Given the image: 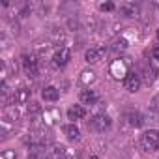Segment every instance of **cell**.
Instances as JSON below:
<instances>
[{"label": "cell", "instance_id": "14", "mask_svg": "<svg viewBox=\"0 0 159 159\" xmlns=\"http://www.w3.org/2000/svg\"><path fill=\"white\" fill-rule=\"evenodd\" d=\"M64 133H66V137L69 140H79V137H81V131H79V127L75 124H67L64 127Z\"/></svg>", "mask_w": 159, "mask_h": 159}, {"label": "cell", "instance_id": "23", "mask_svg": "<svg viewBox=\"0 0 159 159\" xmlns=\"http://www.w3.org/2000/svg\"><path fill=\"white\" fill-rule=\"evenodd\" d=\"M157 41H159V30H157Z\"/></svg>", "mask_w": 159, "mask_h": 159}, {"label": "cell", "instance_id": "5", "mask_svg": "<svg viewBox=\"0 0 159 159\" xmlns=\"http://www.w3.org/2000/svg\"><path fill=\"white\" fill-rule=\"evenodd\" d=\"M21 64L25 67V71L28 73V77H36L38 75V60L34 54H23L21 56Z\"/></svg>", "mask_w": 159, "mask_h": 159}, {"label": "cell", "instance_id": "12", "mask_svg": "<svg viewBox=\"0 0 159 159\" xmlns=\"http://www.w3.org/2000/svg\"><path fill=\"white\" fill-rule=\"evenodd\" d=\"M125 120H127V124H129V125H133V127H140V125L144 124L142 114H140V112H137V111L127 112V114H125Z\"/></svg>", "mask_w": 159, "mask_h": 159}, {"label": "cell", "instance_id": "7", "mask_svg": "<svg viewBox=\"0 0 159 159\" xmlns=\"http://www.w3.org/2000/svg\"><path fill=\"white\" fill-rule=\"evenodd\" d=\"M105 54H107V47H105V45H99V47H92V49H88L84 58H86V62L94 64V62H99Z\"/></svg>", "mask_w": 159, "mask_h": 159}, {"label": "cell", "instance_id": "13", "mask_svg": "<svg viewBox=\"0 0 159 159\" xmlns=\"http://www.w3.org/2000/svg\"><path fill=\"white\" fill-rule=\"evenodd\" d=\"M81 101H83L84 105H94V103H98V94H96V90H90V88L83 90V92H81Z\"/></svg>", "mask_w": 159, "mask_h": 159}, {"label": "cell", "instance_id": "11", "mask_svg": "<svg viewBox=\"0 0 159 159\" xmlns=\"http://www.w3.org/2000/svg\"><path fill=\"white\" fill-rule=\"evenodd\" d=\"M139 6L137 4H131V2H127V4H122L120 6V13L124 15V17H137L139 15Z\"/></svg>", "mask_w": 159, "mask_h": 159}, {"label": "cell", "instance_id": "18", "mask_svg": "<svg viewBox=\"0 0 159 159\" xmlns=\"http://www.w3.org/2000/svg\"><path fill=\"white\" fill-rule=\"evenodd\" d=\"M0 159H17V153H15V150H4L0 153Z\"/></svg>", "mask_w": 159, "mask_h": 159}, {"label": "cell", "instance_id": "1", "mask_svg": "<svg viewBox=\"0 0 159 159\" xmlns=\"http://www.w3.org/2000/svg\"><path fill=\"white\" fill-rule=\"evenodd\" d=\"M140 146H142L146 152H155V150H159V131H155V129L144 131V133L140 135Z\"/></svg>", "mask_w": 159, "mask_h": 159}, {"label": "cell", "instance_id": "6", "mask_svg": "<svg viewBox=\"0 0 159 159\" xmlns=\"http://www.w3.org/2000/svg\"><path fill=\"white\" fill-rule=\"evenodd\" d=\"M69 60H71V52H69V49L62 47V49H58V51L54 52V56H52V66H54V67H64Z\"/></svg>", "mask_w": 159, "mask_h": 159}, {"label": "cell", "instance_id": "19", "mask_svg": "<svg viewBox=\"0 0 159 159\" xmlns=\"http://www.w3.org/2000/svg\"><path fill=\"white\" fill-rule=\"evenodd\" d=\"M150 67H152V71H153L155 77H157V75H159V60L152 58V60H150Z\"/></svg>", "mask_w": 159, "mask_h": 159}, {"label": "cell", "instance_id": "17", "mask_svg": "<svg viewBox=\"0 0 159 159\" xmlns=\"http://www.w3.org/2000/svg\"><path fill=\"white\" fill-rule=\"evenodd\" d=\"M49 155H51L52 159H60V157L64 155V148H62V146H54V148L49 152Z\"/></svg>", "mask_w": 159, "mask_h": 159}, {"label": "cell", "instance_id": "2", "mask_svg": "<svg viewBox=\"0 0 159 159\" xmlns=\"http://www.w3.org/2000/svg\"><path fill=\"white\" fill-rule=\"evenodd\" d=\"M88 127H90L92 131L101 133V131H105V129H109V127H111V118H109L107 114H96V116H92V118H90Z\"/></svg>", "mask_w": 159, "mask_h": 159}, {"label": "cell", "instance_id": "8", "mask_svg": "<svg viewBox=\"0 0 159 159\" xmlns=\"http://www.w3.org/2000/svg\"><path fill=\"white\" fill-rule=\"evenodd\" d=\"M86 116V109L83 107V105H71L69 109H67V118L69 120H81V118H84Z\"/></svg>", "mask_w": 159, "mask_h": 159}, {"label": "cell", "instance_id": "22", "mask_svg": "<svg viewBox=\"0 0 159 159\" xmlns=\"http://www.w3.org/2000/svg\"><path fill=\"white\" fill-rule=\"evenodd\" d=\"M152 58H155V60H159V45H155V47L152 49Z\"/></svg>", "mask_w": 159, "mask_h": 159}, {"label": "cell", "instance_id": "3", "mask_svg": "<svg viewBox=\"0 0 159 159\" xmlns=\"http://www.w3.org/2000/svg\"><path fill=\"white\" fill-rule=\"evenodd\" d=\"M140 84H142V79L137 71H129V75L124 79V88L127 92H139Z\"/></svg>", "mask_w": 159, "mask_h": 159}, {"label": "cell", "instance_id": "20", "mask_svg": "<svg viewBox=\"0 0 159 159\" xmlns=\"http://www.w3.org/2000/svg\"><path fill=\"white\" fill-rule=\"evenodd\" d=\"M41 111V107L38 105V103H30L28 105V114H36V112H39Z\"/></svg>", "mask_w": 159, "mask_h": 159}, {"label": "cell", "instance_id": "21", "mask_svg": "<svg viewBox=\"0 0 159 159\" xmlns=\"http://www.w3.org/2000/svg\"><path fill=\"white\" fill-rule=\"evenodd\" d=\"M99 8H101V11H111V10H114V4L112 2H107V4H101Z\"/></svg>", "mask_w": 159, "mask_h": 159}, {"label": "cell", "instance_id": "15", "mask_svg": "<svg viewBox=\"0 0 159 159\" xmlns=\"http://www.w3.org/2000/svg\"><path fill=\"white\" fill-rule=\"evenodd\" d=\"M58 90L54 88V86H45L43 88V92H41V98L45 99V101H56L58 99Z\"/></svg>", "mask_w": 159, "mask_h": 159}, {"label": "cell", "instance_id": "16", "mask_svg": "<svg viewBox=\"0 0 159 159\" xmlns=\"http://www.w3.org/2000/svg\"><path fill=\"white\" fill-rule=\"evenodd\" d=\"M150 109H152V112H153V116L159 120V96H155L153 99H152V103H150Z\"/></svg>", "mask_w": 159, "mask_h": 159}, {"label": "cell", "instance_id": "10", "mask_svg": "<svg viewBox=\"0 0 159 159\" xmlns=\"http://www.w3.org/2000/svg\"><path fill=\"white\" fill-rule=\"evenodd\" d=\"M111 73L116 77V79H120V77H127L129 75V71H127V66L124 64V62H114L112 66H111Z\"/></svg>", "mask_w": 159, "mask_h": 159}, {"label": "cell", "instance_id": "4", "mask_svg": "<svg viewBox=\"0 0 159 159\" xmlns=\"http://www.w3.org/2000/svg\"><path fill=\"white\" fill-rule=\"evenodd\" d=\"M30 101V90L28 88H17L13 94H11V98H10V105H13V107H17V105H25V103H28Z\"/></svg>", "mask_w": 159, "mask_h": 159}, {"label": "cell", "instance_id": "9", "mask_svg": "<svg viewBox=\"0 0 159 159\" xmlns=\"http://www.w3.org/2000/svg\"><path fill=\"white\" fill-rule=\"evenodd\" d=\"M19 118H21V112L17 111V107H13V105H8V107L4 109V122L15 124Z\"/></svg>", "mask_w": 159, "mask_h": 159}]
</instances>
